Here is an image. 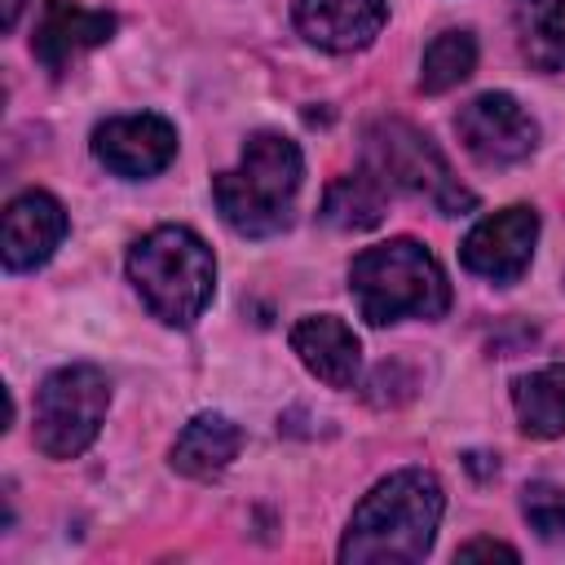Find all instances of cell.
<instances>
[{
  "label": "cell",
  "instance_id": "obj_12",
  "mask_svg": "<svg viewBox=\"0 0 565 565\" xmlns=\"http://www.w3.org/2000/svg\"><path fill=\"white\" fill-rule=\"evenodd\" d=\"M388 18L384 0H296V26L327 53L366 49Z\"/></svg>",
  "mask_w": 565,
  "mask_h": 565
},
{
  "label": "cell",
  "instance_id": "obj_9",
  "mask_svg": "<svg viewBox=\"0 0 565 565\" xmlns=\"http://www.w3.org/2000/svg\"><path fill=\"white\" fill-rule=\"evenodd\" d=\"M93 154L115 172V177H154L172 163L177 154V128L163 115H119L97 124L93 132Z\"/></svg>",
  "mask_w": 565,
  "mask_h": 565
},
{
  "label": "cell",
  "instance_id": "obj_2",
  "mask_svg": "<svg viewBox=\"0 0 565 565\" xmlns=\"http://www.w3.org/2000/svg\"><path fill=\"white\" fill-rule=\"evenodd\" d=\"M300 177H305V163H300L296 141H287L282 132H252L238 168L212 181V199H216L221 221L234 234L269 238L291 225Z\"/></svg>",
  "mask_w": 565,
  "mask_h": 565
},
{
  "label": "cell",
  "instance_id": "obj_20",
  "mask_svg": "<svg viewBox=\"0 0 565 565\" xmlns=\"http://www.w3.org/2000/svg\"><path fill=\"white\" fill-rule=\"evenodd\" d=\"M472 556H503V561H516V547L494 543V539H472V543L459 547V561H472Z\"/></svg>",
  "mask_w": 565,
  "mask_h": 565
},
{
  "label": "cell",
  "instance_id": "obj_11",
  "mask_svg": "<svg viewBox=\"0 0 565 565\" xmlns=\"http://www.w3.org/2000/svg\"><path fill=\"white\" fill-rule=\"evenodd\" d=\"M110 35H115V18L110 13L84 9V4H71V0H44L35 35H31V53H35V62L44 71L62 75L79 53L106 44Z\"/></svg>",
  "mask_w": 565,
  "mask_h": 565
},
{
  "label": "cell",
  "instance_id": "obj_1",
  "mask_svg": "<svg viewBox=\"0 0 565 565\" xmlns=\"http://www.w3.org/2000/svg\"><path fill=\"white\" fill-rule=\"evenodd\" d=\"M446 494L441 481L424 468H402L384 477L349 516L340 561L349 565H411L424 561L437 521H441Z\"/></svg>",
  "mask_w": 565,
  "mask_h": 565
},
{
  "label": "cell",
  "instance_id": "obj_7",
  "mask_svg": "<svg viewBox=\"0 0 565 565\" xmlns=\"http://www.w3.org/2000/svg\"><path fill=\"white\" fill-rule=\"evenodd\" d=\"M455 132L463 141V150L486 163V168H508L534 154L539 146V124L530 119V110L508 97V93H481L472 97L459 115H455Z\"/></svg>",
  "mask_w": 565,
  "mask_h": 565
},
{
  "label": "cell",
  "instance_id": "obj_3",
  "mask_svg": "<svg viewBox=\"0 0 565 565\" xmlns=\"http://www.w3.org/2000/svg\"><path fill=\"white\" fill-rule=\"evenodd\" d=\"M349 291L371 327L402 318H441L450 309V282L437 256L415 238H388L353 256Z\"/></svg>",
  "mask_w": 565,
  "mask_h": 565
},
{
  "label": "cell",
  "instance_id": "obj_18",
  "mask_svg": "<svg viewBox=\"0 0 565 565\" xmlns=\"http://www.w3.org/2000/svg\"><path fill=\"white\" fill-rule=\"evenodd\" d=\"M477 66V40L472 31H441L428 49H424V66H419V88L424 93H446L455 84H463Z\"/></svg>",
  "mask_w": 565,
  "mask_h": 565
},
{
  "label": "cell",
  "instance_id": "obj_10",
  "mask_svg": "<svg viewBox=\"0 0 565 565\" xmlns=\"http://www.w3.org/2000/svg\"><path fill=\"white\" fill-rule=\"evenodd\" d=\"M66 238V212L53 194L44 190H26L18 199H9L4 207V225H0V256H4V269L22 274V269H35L44 265L57 243Z\"/></svg>",
  "mask_w": 565,
  "mask_h": 565
},
{
  "label": "cell",
  "instance_id": "obj_4",
  "mask_svg": "<svg viewBox=\"0 0 565 565\" xmlns=\"http://www.w3.org/2000/svg\"><path fill=\"white\" fill-rule=\"evenodd\" d=\"M128 278L146 309L168 327H190L216 291L212 247L185 225H159L128 252Z\"/></svg>",
  "mask_w": 565,
  "mask_h": 565
},
{
  "label": "cell",
  "instance_id": "obj_14",
  "mask_svg": "<svg viewBox=\"0 0 565 565\" xmlns=\"http://www.w3.org/2000/svg\"><path fill=\"white\" fill-rule=\"evenodd\" d=\"M238 450H243V428L230 415L207 411V415H194L177 433V441H172V468L185 472V477L207 481V477L225 472L238 459Z\"/></svg>",
  "mask_w": 565,
  "mask_h": 565
},
{
  "label": "cell",
  "instance_id": "obj_6",
  "mask_svg": "<svg viewBox=\"0 0 565 565\" xmlns=\"http://www.w3.org/2000/svg\"><path fill=\"white\" fill-rule=\"evenodd\" d=\"M106 406H110V380L97 366L88 362L57 366L35 388V446L49 459L84 455L102 433Z\"/></svg>",
  "mask_w": 565,
  "mask_h": 565
},
{
  "label": "cell",
  "instance_id": "obj_16",
  "mask_svg": "<svg viewBox=\"0 0 565 565\" xmlns=\"http://www.w3.org/2000/svg\"><path fill=\"white\" fill-rule=\"evenodd\" d=\"M516 419L530 437H561L565 433V366H539L512 384Z\"/></svg>",
  "mask_w": 565,
  "mask_h": 565
},
{
  "label": "cell",
  "instance_id": "obj_17",
  "mask_svg": "<svg viewBox=\"0 0 565 565\" xmlns=\"http://www.w3.org/2000/svg\"><path fill=\"white\" fill-rule=\"evenodd\" d=\"M322 221L335 230H371L384 221V185L371 172L335 177L322 194Z\"/></svg>",
  "mask_w": 565,
  "mask_h": 565
},
{
  "label": "cell",
  "instance_id": "obj_19",
  "mask_svg": "<svg viewBox=\"0 0 565 565\" xmlns=\"http://www.w3.org/2000/svg\"><path fill=\"white\" fill-rule=\"evenodd\" d=\"M521 512L539 539H565V490L552 481H530L521 494Z\"/></svg>",
  "mask_w": 565,
  "mask_h": 565
},
{
  "label": "cell",
  "instance_id": "obj_5",
  "mask_svg": "<svg viewBox=\"0 0 565 565\" xmlns=\"http://www.w3.org/2000/svg\"><path fill=\"white\" fill-rule=\"evenodd\" d=\"M362 150H366V172L384 190H406L446 216L472 207V194L450 172L446 154L406 119H375L362 137Z\"/></svg>",
  "mask_w": 565,
  "mask_h": 565
},
{
  "label": "cell",
  "instance_id": "obj_13",
  "mask_svg": "<svg viewBox=\"0 0 565 565\" xmlns=\"http://www.w3.org/2000/svg\"><path fill=\"white\" fill-rule=\"evenodd\" d=\"M291 349L305 362L309 375H318L331 388H353L358 366H362V344L349 322L335 313H313L291 327Z\"/></svg>",
  "mask_w": 565,
  "mask_h": 565
},
{
  "label": "cell",
  "instance_id": "obj_15",
  "mask_svg": "<svg viewBox=\"0 0 565 565\" xmlns=\"http://www.w3.org/2000/svg\"><path fill=\"white\" fill-rule=\"evenodd\" d=\"M512 22L534 71H565V0H512Z\"/></svg>",
  "mask_w": 565,
  "mask_h": 565
},
{
  "label": "cell",
  "instance_id": "obj_21",
  "mask_svg": "<svg viewBox=\"0 0 565 565\" xmlns=\"http://www.w3.org/2000/svg\"><path fill=\"white\" fill-rule=\"evenodd\" d=\"M18 13H22V0H4V26H9V31H13Z\"/></svg>",
  "mask_w": 565,
  "mask_h": 565
},
{
  "label": "cell",
  "instance_id": "obj_8",
  "mask_svg": "<svg viewBox=\"0 0 565 565\" xmlns=\"http://www.w3.org/2000/svg\"><path fill=\"white\" fill-rule=\"evenodd\" d=\"M534 238H539V212L516 203V207L481 216L468 230V238L459 243V260H463V269H472L490 282H516L530 269Z\"/></svg>",
  "mask_w": 565,
  "mask_h": 565
}]
</instances>
